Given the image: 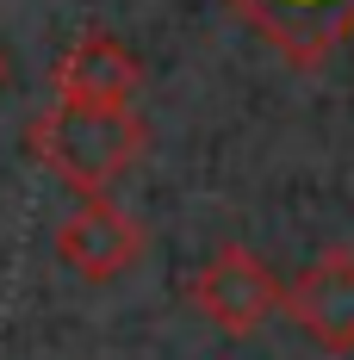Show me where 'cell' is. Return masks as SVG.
I'll return each mask as SVG.
<instances>
[{
  "mask_svg": "<svg viewBox=\"0 0 354 360\" xmlns=\"http://www.w3.org/2000/svg\"><path fill=\"white\" fill-rule=\"evenodd\" d=\"M32 155L50 174L75 186L81 199H106V186L143 155L137 106H94V100H56L25 131Z\"/></svg>",
  "mask_w": 354,
  "mask_h": 360,
  "instance_id": "cell-1",
  "label": "cell"
},
{
  "mask_svg": "<svg viewBox=\"0 0 354 360\" xmlns=\"http://www.w3.org/2000/svg\"><path fill=\"white\" fill-rule=\"evenodd\" d=\"M187 298H193V304H199V311H206L224 335H255V329H261V323L286 304V286L274 280V267H267L255 249L224 243V249H217L212 261L193 274Z\"/></svg>",
  "mask_w": 354,
  "mask_h": 360,
  "instance_id": "cell-2",
  "label": "cell"
},
{
  "mask_svg": "<svg viewBox=\"0 0 354 360\" xmlns=\"http://www.w3.org/2000/svg\"><path fill=\"white\" fill-rule=\"evenodd\" d=\"M292 69H317L354 37V0H230Z\"/></svg>",
  "mask_w": 354,
  "mask_h": 360,
  "instance_id": "cell-3",
  "label": "cell"
},
{
  "mask_svg": "<svg viewBox=\"0 0 354 360\" xmlns=\"http://www.w3.org/2000/svg\"><path fill=\"white\" fill-rule=\"evenodd\" d=\"M286 311L317 348L354 354V249H323L286 286Z\"/></svg>",
  "mask_w": 354,
  "mask_h": 360,
  "instance_id": "cell-4",
  "label": "cell"
},
{
  "mask_svg": "<svg viewBox=\"0 0 354 360\" xmlns=\"http://www.w3.org/2000/svg\"><path fill=\"white\" fill-rule=\"evenodd\" d=\"M56 255L69 261L81 280H118L143 255V224L112 199H81L56 224Z\"/></svg>",
  "mask_w": 354,
  "mask_h": 360,
  "instance_id": "cell-5",
  "label": "cell"
},
{
  "mask_svg": "<svg viewBox=\"0 0 354 360\" xmlns=\"http://www.w3.org/2000/svg\"><path fill=\"white\" fill-rule=\"evenodd\" d=\"M143 87V63L112 32H81L56 56V100H94V106H131Z\"/></svg>",
  "mask_w": 354,
  "mask_h": 360,
  "instance_id": "cell-6",
  "label": "cell"
},
{
  "mask_svg": "<svg viewBox=\"0 0 354 360\" xmlns=\"http://www.w3.org/2000/svg\"><path fill=\"white\" fill-rule=\"evenodd\" d=\"M0 81H6V50H0Z\"/></svg>",
  "mask_w": 354,
  "mask_h": 360,
  "instance_id": "cell-7",
  "label": "cell"
}]
</instances>
